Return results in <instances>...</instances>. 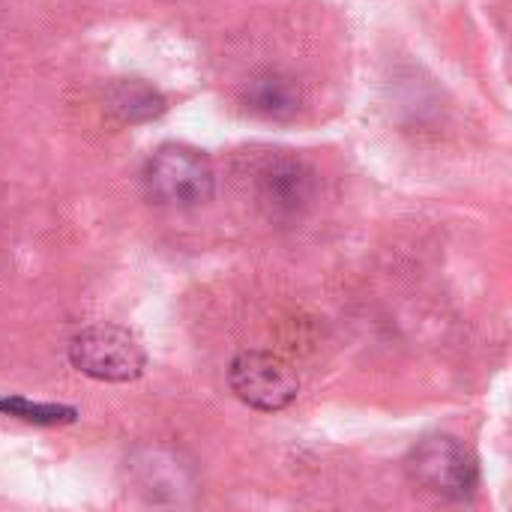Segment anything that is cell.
Wrapping results in <instances>:
<instances>
[{
  "label": "cell",
  "mask_w": 512,
  "mask_h": 512,
  "mask_svg": "<svg viewBox=\"0 0 512 512\" xmlns=\"http://www.w3.org/2000/svg\"><path fill=\"white\" fill-rule=\"evenodd\" d=\"M228 381L234 396L255 411H282L300 393L297 372L282 357L267 351L237 354L228 369Z\"/></svg>",
  "instance_id": "obj_4"
},
{
  "label": "cell",
  "mask_w": 512,
  "mask_h": 512,
  "mask_svg": "<svg viewBox=\"0 0 512 512\" xmlns=\"http://www.w3.org/2000/svg\"><path fill=\"white\" fill-rule=\"evenodd\" d=\"M0 414L21 420V423H33V426H63L72 423L78 417L75 408L69 405H51V402H30L21 396L12 399H0Z\"/></svg>",
  "instance_id": "obj_8"
},
{
  "label": "cell",
  "mask_w": 512,
  "mask_h": 512,
  "mask_svg": "<svg viewBox=\"0 0 512 512\" xmlns=\"http://www.w3.org/2000/svg\"><path fill=\"white\" fill-rule=\"evenodd\" d=\"M243 105L264 120H291L300 111V90L282 72H258L243 87Z\"/></svg>",
  "instance_id": "obj_6"
},
{
  "label": "cell",
  "mask_w": 512,
  "mask_h": 512,
  "mask_svg": "<svg viewBox=\"0 0 512 512\" xmlns=\"http://www.w3.org/2000/svg\"><path fill=\"white\" fill-rule=\"evenodd\" d=\"M405 471L408 477L447 501H465L474 495L480 471H477V459L471 456V450L450 438V435H435L420 441L408 459H405Z\"/></svg>",
  "instance_id": "obj_3"
},
{
  "label": "cell",
  "mask_w": 512,
  "mask_h": 512,
  "mask_svg": "<svg viewBox=\"0 0 512 512\" xmlns=\"http://www.w3.org/2000/svg\"><path fill=\"white\" fill-rule=\"evenodd\" d=\"M69 363L93 381L126 384L144 372L147 354L129 330L114 324H93L72 336Z\"/></svg>",
  "instance_id": "obj_2"
},
{
  "label": "cell",
  "mask_w": 512,
  "mask_h": 512,
  "mask_svg": "<svg viewBox=\"0 0 512 512\" xmlns=\"http://www.w3.org/2000/svg\"><path fill=\"white\" fill-rule=\"evenodd\" d=\"M111 111L123 123H144L165 111V99L156 87H150L138 78H129V81H117L111 87Z\"/></svg>",
  "instance_id": "obj_7"
},
{
  "label": "cell",
  "mask_w": 512,
  "mask_h": 512,
  "mask_svg": "<svg viewBox=\"0 0 512 512\" xmlns=\"http://www.w3.org/2000/svg\"><path fill=\"white\" fill-rule=\"evenodd\" d=\"M216 174L204 153L186 144L159 147L144 165V192L168 210H195L213 198Z\"/></svg>",
  "instance_id": "obj_1"
},
{
  "label": "cell",
  "mask_w": 512,
  "mask_h": 512,
  "mask_svg": "<svg viewBox=\"0 0 512 512\" xmlns=\"http://www.w3.org/2000/svg\"><path fill=\"white\" fill-rule=\"evenodd\" d=\"M255 189L270 216L294 219L315 198V171L297 156H270L255 174Z\"/></svg>",
  "instance_id": "obj_5"
}]
</instances>
